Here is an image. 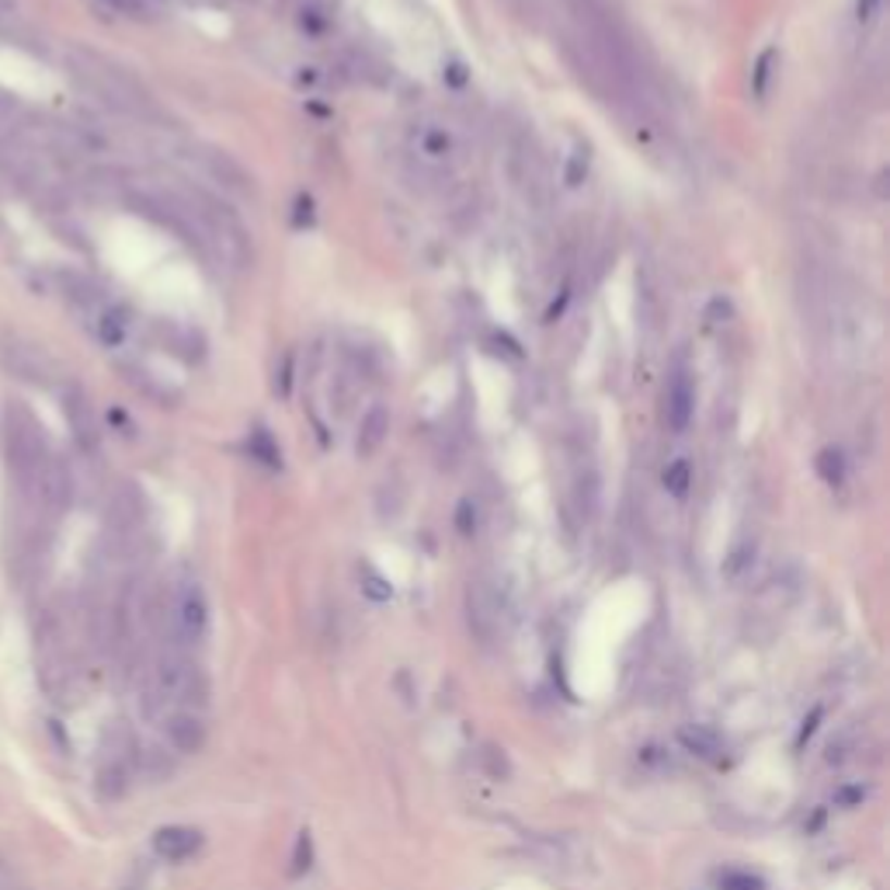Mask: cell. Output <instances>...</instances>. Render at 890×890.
I'll use <instances>...</instances> for the list:
<instances>
[{
    "label": "cell",
    "instance_id": "cb8c5ba5",
    "mask_svg": "<svg viewBox=\"0 0 890 890\" xmlns=\"http://www.w3.org/2000/svg\"><path fill=\"white\" fill-rule=\"evenodd\" d=\"M877 8H880V0H860V8H856V17H860V22H874Z\"/></svg>",
    "mask_w": 890,
    "mask_h": 890
},
{
    "label": "cell",
    "instance_id": "ffe728a7",
    "mask_svg": "<svg viewBox=\"0 0 890 890\" xmlns=\"http://www.w3.org/2000/svg\"><path fill=\"white\" fill-rule=\"evenodd\" d=\"M251 453H255V456H261L264 462H269V467H279V449H275V445H272L269 432H258V435H255V445H251Z\"/></svg>",
    "mask_w": 890,
    "mask_h": 890
},
{
    "label": "cell",
    "instance_id": "5b68a950",
    "mask_svg": "<svg viewBox=\"0 0 890 890\" xmlns=\"http://www.w3.org/2000/svg\"><path fill=\"white\" fill-rule=\"evenodd\" d=\"M63 415H66V424H70V432H74L77 445L84 453H91L98 445V424H95L91 404H87L84 390L74 383L63 390Z\"/></svg>",
    "mask_w": 890,
    "mask_h": 890
},
{
    "label": "cell",
    "instance_id": "30bf717a",
    "mask_svg": "<svg viewBox=\"0 0 890 890\" xmlns=\"http://www.w3.org/2000/svg\"><path fill=\"white\" fill-rule=\"evenodd\" d=\"M679 744L685 747L689 755H696L703 762H720L724 758V741L714 727H703V724H685L679 727Z\"/></svg>",
    "mask_w": 890,
    "mask_h": 890
},
{
    "label": "cell",
    "instance_id": "2e32d148",
    "mask_svg": "<svg viewBox=\"0 0 890 890\" xmlns=\"http://www.w3.org/2000/svg\"><path fill=\"white\" fill-rule=\"evenodd\" d=\"M752 560H755V543H741L734 554L727 557V564H724L727 578H741L747 567H752Z\"/></svg>",
    "mask_w": 890,
    "mask_h": 890
},
{
    "label": "cell",
    "instance_id": "ba28073f",
    "mask_svg": "<svg viewBox=\"0 0 890 890\" xmlns=\"http://www.w3.org/2000/svg\"><path fill=\"white\" fill-rule=\"evenodd\" d=\"M129 334H133V317L126 307L109 302V307H101L95 313V337L104 348H122L129 342Z\"/></svg>",
    "mask_w": 890,
    "mask_h": 890
},
{
    "label": "cell",
    "instance_id": "e0dca14e",
    "mask_svg": "<svg viewBox=\"0 0 890 890\" xmlns=\"http://www.w3.org/2000/svg\"><path fill=\"white\" fill-rule=\"evenodd\" d=\"M362 592H366L372 602H386L390 595H394V589H390V584H386L376 571H372V567H366V571H362Z\"/></svg>",
    "mask_w": 890,
    "mask_h": 890
},
{
    "label": "cell",
    "instance_id": "7a4b0ae2",
    "mask_svg": "<svg viewBox=\"0 0 890 890\" xmlns=\"http://www.w3.org/2000/svg\"><path fill=\"white\" fill-rule=\"evenodd\" d=\"M0 369L28 386H52L60 376L57 359L39 342L14 331H0Z\"/></svg>",
    "mask_w": 890,
    "mask_h": 890
},
{
    "label": "cell",
    "instance_id": "d6986e66",
    "mask_svg": "<svg viewBox=\"0 0 890 890\" xmlns=\"http://www.w3.org/2000/svg\"><path fill=\"white\" fill-rule=\"evenodd\" d=\"M640 762H644L647 769H654V772H671V769H675V765H671V755L665 752V747H657V744L644 747V752H640Z\"/></svg>",
    "mask_w": 890,
    "mask_h": 890
},
{
    "label": "cell",
    "instance_id": "484cf974",
    "mask_svg": "<svg viewBox=\"0 0 890 890\" xmlns=\"http://www.w3.org/2000/svg\"><path fill=\"white\" fill-rule=\"evenodd\" d=\"M182 4H202V0H182Z\"/></svg>",
    "mask_w": 890,
    "mask_h": 890
},
{
    "label": "cell",
    "instance_id": "d4e9b609",
    "mask_svg": "<svg viewBox=\"0 0 890 890\" xmlns=\"http://www.w3.org/2000/svg\"><path fill=\"white\" fill-rule=\"evenodd\" d=\"M449 81H453L456 87L467 84V66H462V63H453V66H449Z\"/></svg>",
    "mask_w": 890,
    "mask_h": 890
},
{
    "label": "cell",
    "instance_id": "277c9868",
    "mask_svg": "<svg viewBox=\"0 0 890 890\" xmlns=\"http://www.w3.org/2000/svg\"><path fill=\"white\" fill-rule=\"evenodd\" d=\"M35 494H39V502L52 515H60L70 502H74V477H70V470L60 459H52V456L46 459L39 480H35Z\"/></svg>",
    "mask_w": 890,
    "mask_h": 890
},
{
    "label": "cell",
    "instance_id": "44dd1931",
    "mask_svg": "<svg viewBox=\"0 0 890 890\" xmlns=\"http://www.w3.org/2000/svg\"><path fill=\"white\" fill-rule=\"evenodd\" d=\"M720 887L724 890H762V880L752 874H724Z\"/></svg>",
    "mask_w": 890,
    "mask_h": 890
},
{
    "label": "cell",
    "instance_id": "6da1fadb",
    "mask_svg": "<svg viewBox=\"0 0 890 890\" xmlns=\"http://www.w3.org/2000/svg\"><path fill=\"white\" fill-rule=\"evenodd\" d=\"M153 696L160 703H171L182 709L202 706L209 696V682L191 657L171 651V654H160V662L153 668Z\"/></svg>",
    "mask_w": 890,
    "mask_h": 890
},
{
    "label": "cell",
    "instance_id": "9a60e30c",
    "mask_svg": "<svg viewBox=\"0 0 890 890\" xmlns=\"http://www.w3.org/2000/svg\"><path fill=\"white\" fill-rule=\"evenodd\" d=\"M817 470H821V477L828 480V484H842L845 480V459L839 449H825L821 456H817Z\"/></svg>",
    "mask_w": 890,
    "mask_h": 890
},
{
    "label": "cell",
    "instance_id": "8992f818",
    "mask_svg": "<svg viewBox=\"0 0 890 890\" xmlns=\"http://www.w3.org/2000/svg\"><path fill=\"white\" fill-rule=\"evenodd\" d=\"M164 738L168 744L174 747V752H182V755H195V752H202L206 747V724L199 714H191V709H174L171 717H164Z\"/></svg>",
    "mask_w": 890,
    "mask_h": 890
},
{
    "label": "cell",
    "instance_id": "3957f363",
    "mask_svg": "<svg viewBox=\"0 0 890 890\" xmlns=\"http://www.w3.org/2000/svg\"><path fill=\"white\" fill-rule=\"evenodd\" d=\"M168 630L171 640L182 647H195L209 630V602L195 581L177 584L168 602Z\"/></svg>",
    "mask_w": 890,
    "mask_h": 890
},
{
    "label": "cell",
    "instance_id": "52a82bcc",
    "mask_svg": "<svg viewBox=\"0 0 890 890\" xmlns=\"http://www.w3.org/2000/svg\"><path fill=\"white\" fill-rule=\"evenodd\" d=\"M202 849V831L185 825H168L153 835V852L168 863H185Z\"/></svg>",
    "mask_w": 890,
    "mask_h": 890
},
{
    "label": "cell",
    "instance_id": "ac0fdd59",
    "mask_svg": "<svg viewBox=\"0 0 890 890\" xmlns=\"http://www.w3.org/2000/svg\"><path fill=\"white\" fill-rule=\"evenodd\" d=\"M772 63H776V49H765L758 63H755V95L762 98L769 91V77H772Z\"/></svg>",
    "mask_w": 890,
    "mask_h": 890
},
{
    "label": "cell",
    "instance_id": "5bb4252c",
    "mask_svg": "<svg viewBox=\"0 0 890 890\" xmlns=\"http://www.w3.org/2000/svg\"><path fill=\"white\" fill-rule=\"evenodd\" d=\"M665 487L675 494V497H685L689 487H692V467L689 459H675L671 467L665 470Z\"/></svg>",
    "mask_w": 890,
    "mask_h": 890
},
{
    "label": "cell",
    "instance_id": "4fadbf2b",
    "mask_svg": "<svg viewBox=\"0 0 890 890\" xmlns=\"http://www.w3.org/2000/svg\"><path fill=\"white\" fill-rule=\"evenodd\" d=\"M415 144H418V153L424 160H445L453 153V136L445 133L442 126H424L418 136H415Z\"/></svg>",
    "mask_w": 890,
    "mask_h": 890
},
{
    "label": "cell",
    "instance_id": "7c38bea8",
    "mask_svg": "<svg viewBox=\"0 0 890 890\" xmlns=\"http://www.w3.org/2000/svg\"><path fill=\"white\" fill-rule=\"evenodd\" d=\"M129 787V769H126V762H122L119 755L112 758H104V765L98 769V793L104 800H119L122 793H126Z\"/></svg>",
    "mask_w": 890,
    "mask_h": 890
},
{
    "label": "cell",
    "instance_id": "603a6c76",
    "mask_svg": "<svg viewBox=\"0 0 890 890\" xmlns=\"http://www.w3.org/2000/svg\"><path fill=\"white\" fill-rule=\"evenodd\" d=\"M310 866V839H307V831H302V839H299V852H296V866H293V874H302V869Z\"/></svg>",
    "mask_w": 890,
    "mask_h": 890
},
{
    "label": "cell",
    "instance_id": "9c48e42d",
    "mask_svg": "<svg viewBox=\"0 0 890 890\" xmlns=\"http://www.w3.org/2000/svg\"><path fill=\"white\" fill-rule=\"evenodd\" d=\"M692 411H696V390H692L689 376H675L671 386H668V400H665V418L671 424V432H685L689 421H692Z\"/></svg>",
    "mask_w": 890,
    "mask_h": 890
},
{
    "label": "cell",
    "instance_id": "8fae6325",
    "mask_svg": "<svg viewBox=\"0 0 890 890\" xmlns=\"http://www.w3.org/2000/svg\"><path fill=\"white\" fill-rule=\"evenodd\" d=\"M386 432H390V411H386V407H372V411L359 424V442H355V453H359L362 459L376 456L383 449V442H386Z\"/></svg>",
    "mask_w": 890,
    "mask_h": 890
},
{
    "label": "cell",
    "instance_id": "7402d4cb",
    "mask_svg": "<svg viewBox=\"0 0 890 890\" xmlns=\"http://www.w3.org/2000/svg\"><path fill=\"white\" fill-rule=\"evenodd\" d=\"M104 4L122 11V14H144L147 11V0H104Z\"/></svg>",
    "mask_w": 890,
    "mask_h": 890
}]
</instances>
